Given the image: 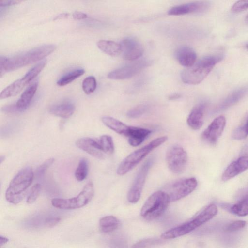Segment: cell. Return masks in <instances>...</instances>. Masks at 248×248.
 <instances>
[{"instance_id":"1","label":"cell","mask_w":248,"mask_h":248,"mask_svg":"<svg viewBox=\"0 0 248 248\" xmlns=\"http://www.w3.org/2000/svg\"><path fill=\"white\" fill-rule=\"evenodd\" d=\"M56 46L49 44L34 48L12 58L4 56L0 58V75L37 62L48 56L56 49Z\"/></svg>"},{"instance_id":"2","label":"cell","mask_w":248,"mask_h":248,"mask_svg":"<svg viewBox=\"0 0 248 248\" xmlns=\"http://www.w3.org/2000/svg\"><path fill=\"white\" fill-rule=\"evenodd\" d=\"M222 59L223 57L221 55H210L201 58L193 65L182 71V80L190 85L199 84Z\"/></svg>"},{"instance_id":"3","label":"cell","mask_w":248,"mask_h":248,"mask_svg":"<svg viewBox=\"0 0 248 248\" xmlns=\"http://www.w3.org/2000/svg\"><path fill=\"white\" fill-rule=\"evenodd\" d=\"M34 177L30 167L22 169L12 179L5 192L7 201L16 204L21 202L26 196L27 189L31 185Z\"/></svg>"},{"instance_id":"4","label":"cell","mask_w":248,"mask_h":248,"mask_svg":"<svg viewBox=\"0 0 248 248\" xmlns=\"http://www.w3.org/2000/svg\"><path fill=\"white\" fill-rule=\"evenodd\" d=\"M167 139L168 137L166 136L158 137L145 146L129 154L119 165L117 169V174L119 175H123L127 173L152 150L162 144Z\"/></svg>"},{"instance_id":"5","label":"cell","mask_w":248,"mask_h":248,"mask_svg":"<svg viewBox=\"0 0 248 248\" xmlns=\"http://www.w3.org/2000/svg\"><path fill=\"white\" fill-rule=\"evenodd\" d=\"M170 202L169 197L165 191L155 192L145 201L141 209L140 215L146 220H154L165 212Z\"/></svg>"},{"instance_id":"6","label":"cell","mask_w":248,"mask_h":248,"mask_svg":"<svg viewBox=\"0 0 248 248\" xmlns=\"http://www.w3.org/2000/svg\"><path fill=\"white\" fill-rule=\"evenodd\" d=\"M93 195V185L92 182H89L76 197L70 199L54 198L51 200V203L54 207L58 209L79 208L87 204L91 201Z\"/></svg>"},{"instance_id":"7","label":"cell","mask_w":248,"mask_h":248,"mask_svg":"<svg viewBox=\"0 0 248 248\" xmlns=\"http://www.w3.org/2000/svg\"><path fill=\"white\" fill-rule=\"evenodd\" d=\"M197 185V181L194 177L181 179L166 186L164 191L168 195L170 202H175L192 193Z\"/></svg>"},{"instance_id":"8","label":"cell","mask_w":248,"mask_h":248,"mask_svg":"<svg viewBox=\"0 0 248 248\" xmlns=\"http://www.w3.org/2000/svg\"><path fill=\"white\" fill-rule=\"evenodd\" d=\"M166 159L171 171L175 174H180L183 172L186 168L187 153L181 146L172 145L167 151Z\"/></svg>"},{"instance_id":"9","label":"cell","mask_w":248,"mask_h":248,"mask_svg":"<svg viewBox=\"0 0 248 248\" xmlns=\"http://www.w3.org/2000/svg\"><path fill=\"white\" fill-rule=\"evenodd\" d=\"M152 159H148L139 170L127 193V198L129 202L135 203L140 200L148 171L152 166Z\"/></svg>"},{"instance_id":"10","label":"cell","mask_w":248,"mask_h":248,"mask_svg":"<svg viewBox=\"0 0 248 248\" xmlns=\"http://www.w3.org/2000/svg\"><path fill=\"white\" fill-rule=\"evenodd\" d=\"M61 220L60 215L53 213H41L31 215L23 222V225L28 229H38L52 227Z\"/></svg>"},{"instance_id":"11","label":"cell","mask_w":248,"mask_h":248,"mask_svg":"<svg viewBox=\"0 0 248 248\" xmlns=\"http://www.w3.org/2000/svg\"><path fill=\"white\" fill-rule=\"evenodd\" d=\"M146 60H140L113 70L108 74L109 79L119 80L131 78L150 65Z\"/></svg>"},{"instance_id":"12","label":"cell","mask_w":248,"mask_h":248,"mask_svg":"<svg viewBox=\"0 0 248 248\" xmlns=\"http://www.w3.org/2000/svg\"><path fill=\"white\" fill-rule=\"evenodd\" d=\"M205 223L202 216L198 213L190 220L165 232L161 237L163 239L175 238L192 232Z\"/></svg>"},{"instance_id":"13","label":"cell","mask_w":248,"mask_h":248,"mask_svg":"<svg viewBox=\"0 0 248 248\" xmlns=\"http://www.w3.org/2000/svg\"><path fill=\"white\" fill-rule=\"evenodd\" d=\"M226 124V119L223 115L216 118L204 130L202 139L205 142L214 144L222 133Z\"/></svg>"},{"instance_id":"14","label":"cell","mask_w":248,"mask_h":248,"mask_svg":"<svg viewBox=\"0 0 248 248\" xmlns=\"http://www.w3.org/2000/svg\"><path fill=\"white\" fill-rule=\"evenodd\" d=\"M120 44L121 46V54L126 60L134 61L141 57L143 53L142 45L135 39L126 38Z\"/></svg>"},{"instance_id":"15","label":"cell","mask_w":248,"mask_h":248,"mask_svg":"<svg viewBox=\"0 0 248 248\" xmlns=\"http://www.w3.org/2000/svg\"><path fill=\"white\" fill-rule=\"evenodd\" d=\"M248 169V150L244 152L241 156L228 166L222 174V179L224 181L229 180Z\"/></svg>"},{"instance_id":"16","label":"cell","mask_w":248,"mask_h":248,"mask_svg":"<svg viewBox=\"0 0 248 248\" xmlns=\"http://www.w3.org/2000/svg\"><path fill=\"white\" fill-rule=\"evenodd\" d=\"M76 144L78 148L96 158H105V153L103 151L99 140L90 138H83L78 140Z\"/></svg>"},{"instance_id":"17","label":"cell","mask_w":248,"mask_h":248,"mask_svg":"<svg viewBox=\"0 0 248 248\" xmlns=\"http://www.w3.org/2000/svg\"><path fill=\"white\" fill-rule=\"evenodd\" d=\"M209 6L206 1H198L175 6L168 11L169 15L179 16L191 13H200L205 11Z\"/></svg>"},{"instance_id":"18","label":"cell","mask_w":248,"mask_h":248,"mask_svg":"<svg viewBox=\"0 0 248 248\" xmlns=\"http://www.w3.org/2000/svg\"><path fill=\"white\" fill-rule=\"evenodd\" d=\"M175 55L179 63L186 68L191 66L196 62V53L189 46H184L179 47L176 50Z\"/></svg>"},{"instance_id":"19","label":"cell","mask_w":248,"mask_h":248,"mask_svg":"<svg viewBox=\"0 0 248 248\" xmlns=\"http://www.w3.org/2000/svg\"><path fill=\"white\" fill-rule=\"evenodd\" d=\"M205 108L204 103L199 104L192 108L189 113L187 119V123L192 129L198 130L202 126Z\"/></svg>"},{"instance_id":"20","label":"cell","mask_w":248,"mask_h":248,"mask_svg":"<svg viewBox=\"0 0 248 248\" xmlns=\"http://www.w3.org/2000/svg\"><path fill=\"white\" fill-rule=\"evenodd\" d=\"M151 132V130L148 129L130 126L127 136L128 143L132 146H138L143 142Z\"/></svg>"},{"instance_id":"21","label":"cell","mask_w":248,"mask_h":248,"mask_svg":"<svg viewBox=\"0 0 248 248\" xmlns=\"http://www.w3.org/2000/svg\"><path fill=\"white\" fill-rule=\"evenodd\" d=\"M38 85V81H34L28 86L20 96V98L16 104L20 112L24 111L29 107L36 93Z\"/></svg>"},{"instance_id":"22","label":"cell","mask_w":248,"mask_h":248,"mask_svg":"<svg viewBox=\"0 0 248 248\" xmlns=\"http://www.w3.org/2000/svg\"><path fill=\"white\" fill-rule=\"evenodd\" d=\"M248 92V85L236 90L225 98L217 107V111L225 109L241 100Z\"/></svg>"},{"instance_id":"23","label":"cell","mask_w":248,"mask_h":248,"mask_svg":"<svg viewBox=\"0 0 248 248\" xmlns=\"http://www.w3.org/2000/svg\"><path fill=\"white\" fill-rule=\"evenodd\" d=\"M101 120L109 129L119 134L127 136L130 126H128L120 121L110 116H104L102 117Z\"/></svg>"},{"instance_id":"24","label":"cell","mask_w":248,"mask_h":248,"mask_svg":"<svg viewBox=\"0 0 248 248\" xmlns=\"http://www.w3.org/2000/svg\"><path fill=\"white\" fill-rule=\"evenodd\" d=\"M28 83L23 77L15 81L1 91L0 94V99H5L16 95Z\"/></svg>"},{"instance_id":"25","label":"cell","mask_w":248,"mask_h":248,"mask_svg":"<svg viewBox=\"0 0 248 248\" xmlns=\"http://www.w3.org/2000/svg\"><path fill=\"white\" fill-rule=\"evenodd\" d=\"M75 110V106L69 103L53 105L48 109L50 113L63 118L70 117L73 114Z\"/></svg>"},{"instance_id":"26","label":"cell","mask_w":248,"mask_h":248,"mask_svg":"<svg viewBox=\"0 0 248 248\" xmlns=\"http://www.w3.org/2000/svg\"><path fill=\"white\" fill-rule=\"evenodd\" d=\"M97 45L102 51L108 55L116 56L121 53L120 43L110 40H101L97 43Z\"/></svg>"},{"instance_id":"27","label":"cell","mask_w":248,"mask_h":248,"mask_svg":"<svg viewBox=\"0 0 248 248\" xmlns=\"http://www.w3.org/2000/svg\"><path fill=\"white\" fill-rule=\"evenodd\" d=\"M120 224L119 220L114 216H107L99 221L101 231L105 233L110 232L117 229Z\"/></svg>"},{"instance_id":"28","label":"cell","mask_w":248,"mask_h":248,"mask_svg":"<svg viewBox=\"0 0 248 248\" xmlns=\"http://www.w3.org/2000/svg\"><path fill=\"white\" fill-rule=\"evenodd\" d=\"M233 214L238 216H245L248 215V196H245L240 201L233 205L230 208Z\"/></svg>"},{"instance_id":"29","label":"cell","mask_w":248,"mask_h":248,"mask_svg":"<svg viewBox=\"0 0 248 248\" xmlns=\"http://www.w3.org/2000/svg\"><path fill=\"white\" fill-rule=\"evenodd\" d=\"M84 72L83 69H78L69 72L62 77L57 81V84L60 86L66 85L82 75Z\"/></svg>"},{"instance_id":"30","label":"cell","mask_w":248,"mask_h":248,"mask_svg":"<svg viewBox=\"0 0 248 248\" xmlns=\"http://www.w3.org/2000/svg\"><path fill=\"white\" fill-rule=\"evenodd\" d=\"M88 173V162L86 158H83L80 160L78 163L75 171V176L78 181L81 182L86 178Z\"/></svg>"},{"instance_id":"31","label":"cell","mask_w":248,"mask_h":248,"mask_svg":"<svg viewBox=\"0 0 248 248\" xmlns=\"http://www.w3.org/2000/svg\"><path fill=\"white\" fill-rule=\"evenodd\" d=\"M100 144L105 154H112L114 150V145L112 138L107 135H102L99 140Z\"/></svg>"},{"instance_id":"32","label":"cell","mask_w":248,"mask_h":248,"mask_svg":"<svg viewBox=\"0 0 248 248\" xmlns=\"http://www.w3.org/2000/svg\"><path fill=\"white\" fill-rule=\"evenodd\" d=\"M46 61H43L38 63L30 70H29L25 75L23 78L27 81L28 83L32 81L36 78L38 74L43 70L46 64Z\"/></svg>"},{"instance_id":"33","label":"cell","mask_w":248,"mask_h":248,"mask_svg":"<svg viewBox=\"0 0 248 248\" xmlns=\"http://www.w3.org/2000/svg\"><path fill=\"white\" fill-rule=\"evenodd\" d=\"M96 85L95 78L93 76H89L85 78L82 84L83 90L87 94L93 93L96 88Z\"/></svg>"},{"instance_id":"34","label":"cell","mask_w":248,"mask_h":248,"mask_svg":"<svg viewBox=\"0 0 248 248\" xmlns=\"http://www.w3.org/2000/svg\"><path fill=\"white\" fill-rule=\"evenodd\" d=\"M248 136V116L245 123L242 125L236 128L232 134L233 139L240 140L246 138Z\"/></svg>"},{"instance_id":"35","label":"cell","mask_w":248,"mask_h":248,"mask_svg":"<svg viewBox=\"0 0 248 248\" xmlns=\"http://www.w3.org/2000/svg\"><path fill=\"white\" fill-rule=\"evenodd\" d=\"M148 109L147 105L140 104L130 109L126 115L130 118H137L145 113Z\"/></svg>"},{"instance_id":"36","label":"cell","mask_w":248,"mask_h":248,"mask_svg":"<svg viewBox=\"0 0 248 248\" xmlns=\"http://www.w3.org/2000/svg\"><path fill=\"white\" fill-rule=\"evenodd\" d=\"M160 240L156 238L143 239L133 245L131 248H148L153 245L160 243Z\"/></svg>"},{"instance_id":"37","label":"cell","mask_w":248,"mask_h":248,"mask_svg":"<svg viewBox=\"0 0 248 248\" xmlns=\"http://www.w3.org/2000/svg\"><path fill=\"white\" fill-rule=\"evenodd\" d=\"M41 190L40 184H34L31 188V192L27 198V202L29 204L33 203L38 197Z\"/></svg>"},{"instance_id":"38","label":"cell","mask_w":248,"mask_h":248,"mask_svg":"<svg viewBox=\"0 0 248 248\" xmlns=\"http://www.w3.org/2000/svg\"><path fill=\"white\" fill-rule=\"evenodd\" d=\"M246 222L243 220L234 221L225 227V231L227 232H233L239 230L245 227Z\"/></svg>"},{"instance_id":"39","label":"cell","mask_w":248,"mask_h":248,"mask_svg":"<svg viewBox=\"0 0 248 248\" xmlns=\"http://www.w3.org/2000/svg\"><path fill=\"white\" fill-rule=\"evenodd\" d=\"M55 159L50 158L46 160L36 170V175L37 176H42L44 174L47 169L52 164Z\"/></svg>"},{"instance_id":"40","label":"cell","mask_w":248,"mask_h":248,"mask_svg":"<svg viewBox=\"0 0 248 248\" xmlns=\"http://www.w3.org/2000/svg\"><path fill=\"white\" fill-rule=\"evenodd\" d=\"M248 8V0H239L236 1L232 7V11L238 12Z\"/></svg>"},{"instance_id":"41","label":"cell","mask_w":248,"mask_h":248,"mask_svg":"<svg viewBox=\"0 0 248 248\" xmlns=\"http://www.w3.org/2000/svg\"><path fill=\"white\" fill-rule=\"evenodd\" d=\"M2 110L8 113H15L20 112L16 104H11L4 106L2 108Z\"/></svg>"},{"instance_id":"42","label":"cell","mask_w":248,"mask_h":248,"mask_svg":"<svg viewBox=\"0 0 248 248\" xmlns=\"http://www.w3.org/2000/svg\"><path fill=\"white\" fill-rule=\"evenodd\" d=\"M21 2V0H0V6L6 7L17 4Z\"/></svg>"},{"instance_id":"43","label":"cell","mask_w":248,"mask_h":248,"mask_svg":"<svg viewBox=\"0 0 248 248\" xmlns=\"http://www.w3.org/2000/svg\"><path fill=\"white\" fill-rule=\"evenodd\" d=\"M72 16H73V17L75 19H77V20H81V19H85L88 16L87 14H86L83 12H79V11L75 12L73 14Z\"/></svg>"},{"instance_id":"44","label":"cell","mask_w":248,"mask_h":248,"mask_svg":"<svg viewBox=\"0 0 248 248\" xmlns=\"http://www.w3.org/2000/svg\"><path fill=\"white\" fill-rule=\"evenodd\" d=\"M181 97V94L179 93H174L173 94H170L168 98L170 100H173L177 99Z\"/></svg>"},{"instance_id":"45","label":"cell","mask_w":248,"mask_h":248,"mask_svg":"<svg viewBox=\"0 0 248 248\" xmlns=\"http://www.w3.org/2000/svg\"><path fill=\"white\" fill-rule=\"evenodd\" d=\"M8 241V239L2 236H0V246H2L4 244H6Z\"/></svg>"},{"instance_id":"46","label":"cell","mask_w":248,"mask_h":248,"mask_svg":"<svg viewBox=\"0 0 248 248\" xmlns=\"http://www.w3.org/2000/svg\"><path fill=\"white\" fill-rule=\"evenodd\" d=\"M246 46V48L248 49V43L247 44Z\"/></svg>"}]
</instances>
